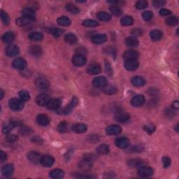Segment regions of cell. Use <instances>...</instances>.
<instances>
[{
    "mask_svg": "<svg viewBox=\"0 0 179 179\" xmlns=\"http://www.w3.org/2000/svg\"><path fill=\"white\" fill-rule=\"evenodd\" d=\"M178 106H179V104H178V101H175L173 103V107L176 109H178Z\"/></svg>",
    "mask_w": 179,
    "mask_h": 179,
    "instance_id": "cell-61",
    "label": "cell"
},
{
    "mask_svg": "<svg viewBox=\"0 0 179 179\" xmlns=\"http://www.w3.org/2000/svg\"><path fill=\"white\" fill-rule=\"evenodd\" d=\"M162 163H163V166H164V168H168L171 164V159L169 158V157H167V156H164L162 157Z\"/></svg>",
    "mask_w": 179,
    "mask_h": 179,
    "instance_id": "cell-53",
    "label": "cell"
},
{
    "mask_svg": "<svg viewBox=\"0 0 179 179\" xmlns=\"http://www.w3.org/2000/svg\"><path fill=\"white\" fill-rule=\"evenodd\" d=\"M7 159V156L6 154L4 153L3 151H1V155H0V160H1V162L3 163L6 161Z\"/></svg>",
    "mask_w": 179,
    "mask_h": 179,
    "instance_id": "cell-58",
    "label": "cell"
},
{
    "mask_svg": "<svg viewBox=\"0 0 179 179\" xmlns=\"http://www.w3.org/2000/svg\"><path fill=\"white\" fill-rule=\"evenodd\" d=\"M132 33L134 34H136V35H140L142 33V32H141V29H136L132 31Z\"/></svg>",
    "mask_w": 179,
    "mask_h": 179,
    "instance_id": "cell-59",
    "label": "cell"
},
{
    "mask_svg": "<svg viewBox=\"0 0 179 179\" xmlns=\"http://www.w3.org/2000/svg\"><path fill=\"white\" fill-rule=\"evenodd\" d=\"M131 83H132V84L134 85V86L140 87H143V85H145L146 81V80L143 78V77L139 76H136L134 77H133L132 80H131Z\"/></svg>",
    "mask_w": 179,
    "mask_h": 179,
    "instance_id": "cell-19",
    "label": "cell"
},
{
    "mask_svg": "<svg viewBox=\"0 0 179 179\" xmlns=\"http://www.w3.org/2000/svg\"><path fill=\"white\" fill-rule=\"evenodd\" d=\"M20 53V49L16 45H9L6 49V54L9 58H13L15 56H17Z\"/></svg>",
    "mask_w": 179,
    "mask_h": 179,
    "instance_id": "cell-8",
    "label": "cell"
},
{
    "mask_svg": "<svg viewBox=\"0 0 179 179\" xmlns=\"http://www.w3.org/2000/svg\"><path fill=\"white\" fill-rule=\"evenodd\" d=\"M32 141H34V143H41L42 142V139L39 138V137H34L32 139Z\"/></svg>",
    "mask_w": 179,
    "mask_h": 179,
    "instance_id": "cell-60",
    "label": "cell"
},
{
    "mask_svg": "<svg viewBox=\"0 0 179 179\" xmlns=\"http://www.w3.org/2000/svg\"><path fill=\"white\" fill-rule=\"evenodd\" d=\"M61 104H62V101L60 99H50L46 106L48 109H50V110H56V109L60 108Z\"/></svg>",
    "mask_w": 179,
    "mask_h": 179,
    "instance_id": "cell-13",
    "label": "cell"
},
{
    "mask_svg": "<svg viewBox=\"0 0 179 179\" xmlns=\"http://www.w3.org/2000/svg\"><path fill=\"white\" fill-rule=\"evenodd\" d=\"M165 3L166 2L164 0H156V1L153 2V5L156 7H161L164 6Z\"/></svg>",
    "mask_w": 179,
    "mask_h": 179,
    "instance_id": "cell-55",
    "label": "cell"
},
{
    "mask_svg": "<svg viewBox=\"0 0 179 179\" xmlns=\"http://www.w3.org/2000/svg\"><path fill=\"white\" fill-rule=\"evenodd\" d=\"M109 151H110L109 147L106 144H101L96 149L97 153L100 155H107L109 153Z\"/></svg>",
    "mask_w": 179,
    "mask_h": 179,
    "instance_id": "cell-37",
    "label": "cell"
},
{
    "mask_svg": "<svg viewBox=\"0 0 179 179\" xmlns=\"http://www.w3.org/2000/svg\"><path fill=\"white\" fill-rule=\"evenodd\" d=\"M103 90L104 93H106V95H109L116 94L117 91V88L115 86H113V85H106V86L104 87Z\"/></svg>",
    "mask_w": 179,
    "mask_h": 179,
    "instance_id": "cell-41",
    "label": "cell"
},
{
    "mask_svg": "<svg viewBox=\"0 0 179 179\" xmlns=\"http://www.w3.org/2000/svg\"><path fill=\"white\" fill-rule=\"evenodd\" d=\"M92 83L96 87H104L107 85V80L104 76H99L93 80Z\"/></svg>",
    "mask_w": 179,
    "mask_h": 179,
    "instance_id": "cell-14",
    "label": "cell"
},
{
    "mask_svg": "<svg viewBox=\"0 0 179 179\" xmlns=\"http://www.w3.org/2000/svg\"><path fill=\"white\" fill-rule=\"evenodd\" d=\"M172 13V11L170 10L167 9H162L160 11V14L163 16H167V15H170Z\"/></svg>",
    "mask_w": 179,
    "mask_h": 179,
    "instance_id": "cell-56",
    "label": "cell"
},
{
    "mask_svg": "<svg viewBox=\"0 0 179 179\" xmlns=\"http://www.w3.org/2000/svg\"><path fill=\"white\" fill-rule=\"evenodd\" d=\"M28 38L29 40L32 41H41L44 39V35L41 32H33L29 34Z\"/></svg>",
    "mask_w": 179,
    "mask_h": 179,
    "instance_id": "cell-28",
    "label": "cell"
},
{
    "mask_svg": "<svg viewBox=\"0 0 179 179\" xmlns=\"http://www.w3.org/2000/svg\"><path fill=\"white\" fill-rule=\"evenodd\" d=\"M14 39L15 36L11 32H6L2 36V41H3L5 44H11V43L14 41Z\"/></svg>",
    "mask_w": 179,
    "mask_h": 179,
    "instance_id": "cell-32",
    "label": "cell"
},
{
    "mask_svg": "<svg viewBox=\"0 0 179 179\" xmlns=\"http://www.w3.org/2000/svg\"><path fill=\"white\" fill-rule=\"evenodd\" d=\"M79 167L80 169L84 171V172H87V171H90L91 169V168L92 167V161H90V160L87 159L83 160L82 161L79 162Z\"/></svg>",
    "mask_w": 179,
    "mask_h": 179,
    "instance_id": "cell-18",
    "label": "cell"
},
{
    "mask_svg": "<svg viewBox=\"0 0 179 179\" xmlns=\"http://www.w3.org/2000/svg\"><path fill=\"white\" fill-rule=\"evenodd\" d=\"M88 74L91 75H96L101 72V67L100 64L98 63H92L87 68Z\"/></svg>",
    "mask_w": 179,
    "mask_h": 179,
    "instance_id": "cell-16",
    "label": "cell"
},
{
    "mask_svg": "<svg viewBox=\"0 0 179 179\" xmlns=\"http://www.w3.org/2000/svg\"><path fill=\"white\" fill-rule=\"evenodd\" d=\"M6 139L9 142H13L18 139V137L15 134H9L6 137Z\"/></svg>",
    "mask_w": 179,
    "mask_h": 179,
    "instance_id": "cell-57",
    "label": "cell"
},
{
    "mask_svg": "<svg viewBox=\"0 0 179 179\" xmlns=\"http://www.w3.org/2000/svg\"><path fill=\"white\" fill-rule=\"evenodd\" d=\"M97 18L99 20L101 21H104V22H107L111 19V16L109 13L104 12V11H100L97 13Z\"/></svg>",
    "mask_w": 179,
    "mask_h": 179,
    "instance_id": "cell-34",
    "label": "cell"
},
{
    "mask_svg": "<svg viewBox=\"0 0 179 179\" xmlns=\"http://www.w3.org/2000/svg\"><path fill=\"white\" fill-rule=\"evenodd\" d=\"M83 25L87 28H95L99 25V23L94 20H85L83 22Z\"/></svg>",
    "mask_w": 179,
    "mask_h": 179,
    "instance_id": "cell-42",
    "label": "cell"
},
{
    "mask_svg": "<svg viewBox=\"0 0 179 179\" xmlns=\"http://www.w3.org/2000/svg\"><path fill=\"white\" fill-rule=\"evenodd\" d=\"M72 64L78 67L84 66L87 62V58L83 54H77L74 56L71 59Z\"/></svg>",
    "mask_w": 179,
    "mask_h": 179,
    "instance_id": "cell-1",
    "label": "cell"
},
{
    "mask_svg": "<svg viewBox=\"0 0 179 179\" xmlns=\"http://www.w3.org/2000/svg\"><path fill=\"white\" fill-rule=\"evenodd\" d=\"M148 5V2L146 1V0H139V1H138L137 3H136L135 6L139 10H142L145 9L146 8H147Z\"/></svg>",
    "mask_w": 179,
    "mask_h": 179,
    "instance_id": "cell-45",
    "label": "cell"
},
{
    "mask_svg": "<svg viewBox=\"0 0 179 179\" xmlns=\"http://www.w3.org/2000/svg\"><path fill=\"white\" fill-rule=\"evenodd\" d=\"M14 127L15 126L13 125L11 122H10L9 123H5L4 124L3 127H2V132L6 134H9Z\"/></svg>",
    "mask_w": 179,
    "mask_h": 179,
    "instance_id": "cell-46",
    "label": "cell"
},
{
    "mask_svg": "<svg viewBox=\"0 0 179 179\" xmlns=\"http://www.w3.org/2000/svg\"><path fill=\"white\" fill-rule=\"evenodd\" d=\"M12 66L18 70H23L27 66V62L25 59L18 58L15 59L12 63Z\"/></svg>",
    "mask_w": 179,
    "mask_h": 179,
    "instance_id": "cell-6",
    "label": "cell"
},
{
    "mask_svg": "<svg viewBox=\"0 0 179 179\" xmlns=\"http://www.w3.org/2000/svg\"><path fill=\"white\" fill-rule=\"evenodd\" d=\"M134 22V20L133 18L131 16H128V15L122 17L121 20V25L123 26H130L133 25Z\"/></svg>",
    "mask_w": 179,
    "mask_h": 179,
    "instance_id": "cell-39",
    "label": "cell"
},
{
    "mask_svg": "<svg viewBox=\"0 0 179 179\" xmlns=\"http://www.w3.org/2000/svg\"><path fill=\"white\" fill-rule=\"evenodd\" d=\"M41 157L42 156H41V155L36 151H32L30 153H29L28 155V160L32 163H34V164H38V163H40Z\"/></svg>",
    "mask_w": 179,
    "mask_h": 179,
    "instance_id": "cell-15",
    "label": "cell"
},
{
    "mask_svg": "<svg viewBox=\"0 0 179 179\" xmlns=\"http://www.w3.org/2000/svg\"><path fill=\"white\" fill-rule=\"evenodd\" d=\"M9 107L13 111H20L24 108V103L23 100H18L16 98L11 99L9 103Z\"/></svg>",
    "mask_w": 179,
    "mask_h": 179,
    "instance_id": "cell-3",
    "label": "cell"
},
{
    "mask_svg": "<svg viewBox=\"0 0 179 179\" xmlns=\"http://www.w3.org/2000/svg\"><path fill=\"white\" fill-rule=\"evenodd\" d=\"M71 130L73 132L77 134H83L86 132L87 127L86 125L83 123H76L72 125Z\"/></svg>",
    "mask_w": 179,
    "mask_h": 179,
    "instance_id": "cell-17",
    "label": "cell"
},
{
    "mask_svg": "<svg viewBox=\"0 0 179 179\" xmlns=\"http://www.w3.org/2000/svg\"><path fill=\"white\" fill-rule=\"evenodd\" d=\"M64 176H65V172H64V171L59 169H53L49 173L50 177L54 179L62 178L64 177Z\"/></svg>",
    "mask_w": 179,
    "mask_h": 179,
    "instance_id": "cell-29",
    "label": "cell"
},
{
    "mask_svg": "<svg viewBox=\"0 0 179 179\" xmlns=\"http://www.w3.org/2000/svg\"><path fill=\"white\" fill-rule=\"evenodd\" d=\"M91 40L92 42L94 43L95 44H104V42L106 41V40H107V36L104 34H96V35L92 37Z\"/></svg>",
    "mask_w": 179,
    "mask_h": 179,
    "instance_id": "cell-24",
    "label": "cell"
},
{
    "mask_svg": "<svg viewBox=\"0 0 179 179\" xmlns=\"http://www.w3.org/2000/svg\"><path fill=\"white\" fill-rule=\"evenodd\" d=\"M146 102V100L144 96L142 95H137L132 97L131 100V104L134 107H140L142 106Z\"/></svg>",
    "mask_w": 179,
    "mask_h": 179,
    "instance_id": "cell-5",
    "label": "cell"
},
{
    "mask_svg": "<svg viewBox=\"0 0 179 179\" xmlns=\"http://www.w3.org/2000/svg\"><path fill=\"white\" fill-rule=\"evenodd\" d=\"M55 159L54 157L49 155H45V156L41 157V162L40 163L45 167H50L54 164Z\"/></svg>",
    "mask_w": 179,
    "mask_h": 179,
    "instance_id": "cell-10",
    "label": "cell"
},
{
    "mask_svg": "<svg viewBox=\"0 0 179 179\" xmlns=\"http://www.w3.org/2000/svg\"><path fill=\"white\" fill-rule=\"evenodd\" d=\"M154 173L153 169L151 167L143 166L140 168H139L138 170V175L141 178H148L153 176Z\"/></svg>",
    "mask_w": 179,
    "mask_h": 179,
    "instance_id": "cell-4",
    "label": "cell"
},
{
    "mask_svg": "<svg viewBox=\"0 0 179 179\" xmlns=\"http://www.w3.org/2000/svg\"><path fill=\"white\" fill-rule=\"evenodd\" d=\"M29 53L35 58L41 57L43 54V50L39 46H32L29 48Z\"/></svg>",
    "mask_w": 179,
    "mask_h": 179,
    "instance_id": "cell-25",
    "label": "cell"
},
{
    "mask_svg": "<svg viewBox=\"0 0 179 179\" xmlns=\"http://www.w3.org/2000/svg\"><path fill=\"white\" fill-rule=\"evenodd\" d=\"M62 31L61 30V29H59L57 28H53V29H50V33L53 34V36H55V37H59L61 34H62Z\"/></svg>",
    "mask_w": 179,
    "mask_h": 179,
    "instance_id": "cell-52",
    "label": "cell"
},
{
    "mask_svg": "<svg viewBox=\"0 0 179 179\" xmlns=\"http://www.w3.org/2000/svg\"><path fill=\"white\" fill-rule=\"evenodd\" d=\"M166 23L167 25L169 26H176V25H178V19L176 16H171L167 18Z\"/></svg>",
    "mask_w": 179,
    "mask_h": 179,
    "instance_id": "cell-44",
    "label": "cell"
},
{
    "mask_svg": "<svg viewBox=\"0 0 179 179\" xmlns=\"http://www.w3.org/2000/svg\"><path fill=\"white\" fill-rule=\"evenodd\" d=\"M78 103H79L78 99L76 97H74L71 100V102L69 103L67 106H66V107L61 109L60 111V113L63 115H67L71 113V111L76 108V106L77 105H78Z\"/></svg>",
    "mask_w": 179,
    "mask_h": 179,
    "instance_id": "cell-2",
    "label": "cell"
},
{
    "mask_svg": "<svg viewBox=\"0 0 179 179\" xmlns=\"http://www.w3.org/2000/svg\"><path fill=\"white\" fill-rule=\"evenodd\" d=\"M162 32L161 31L155 29V30L151 31L150 32V37L152 41H158L162 37Z\"/></svg>",
    "mask_w": 179,
    "mask_h": 179,
    "instance_id": "cell-31",
    "label": "cell"
},
{
    "mask_svg": "<svg viewBox=\"0 0 179 179\" xmlns=\"http://www.w3.org/2000/svg\"><path fill=\"white\" fill-rule=\"evenodd\" d=\"M57 22L58 23V25H60L61 26L64 27H67L69 26L71 24V20L69 19L68 17L66 16H61L58 19Z\"/></svg>",
    "mask_w": 179,
    "mask_h": 179,
    "instance_id": "cell-35",
    "label": "cell"
},
{
    "mask_svg": "<svg viewBox=\"0 0 179 179\" xmlns=\"http://www.w3.org/2000/svg\"><path fill=\"white\" fill-rule=\"evenodd\" d=\"M153 13L150 11H146L143 12L142 13V18L145 21H149L152 19L153 18Z\"/></svg>",
    "mask_w": 179,
    "mask_h": 179,
    "instance_id": "cell-51",
    "label": "cell"
},
{
    "mask_svg": "<svg viewBox=\"0 0 179 179\" xmlns=\"http://www.w3.org/2000/svg\"><path fill=\"white\" fill-rule=\"evenodd\" d=\"M115 144H116V146L117 148L121 149H125L129 146L130 141L128 139L125 137H120L117 138V139L115 141Z\"/></svg>",
    "mask_w": 179,
    "mask_h": 179,
    "instance_id": "cell-12",
    "label": "cell"
},
{
    "mask_svg": "<svg viewBox=\"0 0 179 179\" xmlns=\"http://www.w3.org/2000/svg\"><path fill=\"white\" fill-rule=\"evenodd\" d=\"M139 54L137 51L134 50H129L123 53L122 58H123L125 61H126L130 60H137L139 58Z\"/></svg>",
    "mask_w": 179,
    "mask_h": 179,
    "instance_id": "cell-11",
    "label": "cell"
},
{
    "mask_svg": "<svg viewBox=\"0 0 179 179\" xmlns=\"http://www.w3.org/2000/svg\"><path fill=\"white\" fill-rule=\"evenodd\" d=\"M66 9L68 11L69 13H73V14H77L80 12V9L77 7L76 5H74L71 3H67L65 6Z\"/></svg>",
    "mask_w": 179,
    "mask_h": 179,
    "instance_id": "cell-40",
    "label": "cell"
},
{
    "mask_svg": "<svg viewBox=\"0 0 179 179\" xmlns=\"http://www.w3.org/2000/svg\"><path fill=\"white\" fill-rule=\"evenodd\" d=\"M116 120L120 122H125L130 120V115L125 112H118L116 115Z\"/></svg>",
    "mask_w": 179,
    "mask_h": 179,
    "instance_id": "cell-30",
    "label": "cell"
},
{
    "mask_svg": "<svg viewBox=\"0 0 179 179\" xmlns=\"http://www.w3.org/2000/svg\"><path fill=\"white\" fill-rule=\"evenodd\" d=\"M22 15L23 17H25L31 20H34L36 16V13L34 10L31 9V8H25L22 11Z\"/></svg>",
    "mask_w": 179,
    "mask_h": 179,
    "instance_id": "cell-22",
    "label": "cell"
},
{
    "mask_svg": "<svg viewBox=\"0 0 179 179\" xmlns=\"http://www.w3.org/2000/svg\"><path fill=\"white\" fill-rule=\"evenodd\" d=\"M50 98L47 95H40L36 99V102L40 106H45L47 105Z\"/></svg>",
    "mask_w": 179,
    "mask_h": 179,
    "instance_id": "cell-23",
    "label": "cell"
},
{
    "mask_svg": "<svg viewBox=\"0 0 179 179\" xmlns=\"http://www.w3.org/2000/svg\"><path fill=\"white\" fill-rule=\"evenodd\" d=\"M122 132V128L121 126L117 125H111L106 129V134L109 136L117 135Z\"/></svg>",
    "mask_w": 179,
    "mask_h": 179,
    "instance_id": "cell-9",
    "label": "cell"
},
{
    "mask_svg": "<svg viewBox=\"0 0 179 179\" xmlns=\"http://www.w3.org/2000/svg\"><path fill=\"white\" fill-rule=\"evenodd\" d=\"M35 84L37 87L41 88V89H47L50 86L49 81L46 79L41 78V77L36 79L35 81Z\"/></svg>",
    "mask_w": 179,
    "mask_h": 179,
    "instance_id": "cell-20",
    "label": "cell"
},
{
    "mask_svg": "<svg viewBox=\"0 0 179 179\" xmlns=\"http://www.w3.org/2000/svg\"><path fill=\"white\" fill-rule=\"evenodd\" d=\"M144 130L146 131L149 134H152L155 132V130H156V127L152 125H146V126L144 127Z\"/></svg>",
    "mask_w": 179,
    "mask_h": 179,
    "instance_id": "cell-54",
    "label": "cell"
},
{
    "mask_svg": "<svg viewBox=\"0 0 179 179\" xmlns=\"http://www.w3.org/2000/svg\"><path fill=\"white\" fill-rule=\"evenodd\" d=\"M3 97H4V92H3V90H1V97H0V99L2 100Z\"/></svg>",
    "mask_w": 179,
    "mask_h": 179,
    "instance_id": "cell-62",
    "label": "cell"
},
{
    "mask_svg": "<svg viewBox=\"0 0 179 179\" xmlns=\"http://www.w3.org/2000/svg\"><path fill=\"white\" fill-rule=\"evenodd\" d=\"M13 173V167L12 164H5L2 169V173L4 177H9Z\"/></svg>",
    "mask_w": 179,
    "mask_h": 179,
    "instance_id": "cell-27",
    "label": "cell"
},
{
    "mask_svg": "<svg viewBox=\"0 0 179 179\" xmlns=\"http://www.w3.org/2000/svg\"><path fill=\"white\" fill-rule=\"evenodd\" d=\"M69 128V126L68 122H62L58 125V130L59 132H61V133H65V132H68Z\"/></svg>",
    "mask_w": 179,
    "mask_h": 179,
    "instance_id": "cell-43",
    "label": "cell"
},
{
    "mask_svg": "<svg viewBox=\"0 0 179 179\" xmlns=\"http://www.w3.org/2000/svg\"><path fill=\"white\" fill-rule=\"evenodd\" d=\"M33 20L29 19V18H27L25 17H21L18 18L16 20V24L18 25H19L20 27H25L28 25L29 24H30L32 22Z\"/></svg>",
    "mask_w": 179,
    "mask_h": 179,
    "instance_id": "cell-38",
    "label": "cell"
},
{
    "mask_svg": "<svg viewBox=\"0 0 179 179\" xmlns=\"http://www.w3.org/2000/svg\"><path fill=\"white\" fill-rule=\"evenodd\" d=\"M65 40L67 44L71 45L75 44L78 41V39H77L76 36L72 33L66 34L65 36Z\"/></svg>",
    "mask_w": 179,
    "mask_h": 179,
    "instance_id": "cell-33",
    "label": "cell"
},
{
    "mask_svg": "<svg viewBox=\"0 0 179 179\" xmlns=\"http://www.w3.org/2000/svg\"><path fill=\"white\" fill-rule=\"evenodd\" d=\"M128 165L131 168H140L145 165V162L142 160L132 159L128 161Z\"/></svg>",
    "mask_w": 179,
    "mask_h": 179,
    "instance_id": "cell-26",
    "label": "cell"
},
{
    "mask_svg": "<svg viewBox=\"0 0 179 179\" xmlns=\"http://www.w3.org/2000/svg\"><path fill=\"white\" fill-rule=\"evenodd\" d=\"M1 18H2V20L4 25H8L9 24L10 22V19H9V15L7 14V13L4 11L3 10L1 11Z\"/></svg>",
    "mask_w": 179,
    "mask_h": 179,
    "instance_id": "cell-49",
    "label": "cell"
},
{
    "mask_svg": "<svg viewBox=\"0 0 179 179\" xmlns=\"http://www.w3.org/2000/svg\"><path fill=\"white\" fill-rule=\"evenodd\" d=\"M139 62L137 60H126L125 62V68L126 70L129 71H133L137 70L139 67Z\"/></svg>",
    "mask_w": 179,
    "mask_h": 179,
    "instance_id": "cell-7",
    "label": "cell"
},
{
    "mask_svg": "<svg viewBox=\"0 0 179 179\" xmlns=\"http://www.w3.org/2000/svg\"><path fill=\"white\" fill-rule=\"evenodd\" d=\"M125 44L127 46L137 47L139 45V41L137 38L134 36H130L125 39Z\"/></svg>",
    "mask_w": 179,
    "mask_h": 179,
    "instance_id": "cell-36",
    "label": "cell"
},
{
    "mask_svg": "<svg viewBox=\"0 0 179 179\" xmlns=\"http://www.w3.org/2000/svg\"><path fill=\"white\" fill-rule=\"evenodd\" d=\"M19 95L20 100L24 101H27L30 100V95H29V93L27 90H21L19 92Z\"/></svg>",
    "mask_w": 179,
    "mask_h": 179,
    "instance_id": "cell-48",
    "label": "cell"
},
{
    "mask_svg": "<svg viewBox=\"0 0 179 179\" xmlns=\"http://www.w3.org/2000/svg\"><path fill=\"white\" fill-rule=\"evenodd\" d=\"M32 132H33V131L31 129V128H29L28 127H25V126L22 127L19 130V133L21 135H23V136L29 135V134H31Z\"/></svg>",
    "mask_w": 179,
    "mask_h": 179,
    "instance_id": "cell-47",
    "label": "cell"
},
{
    "mask_svg": "<svg viewBox=\"0 0 179 179\" xmlns=\"http://www.w3.org/2000/svg\"><path fill=\"white\" fill-rule=\"evenodd\" d=\"M109 9H110V11L112 13V14L116 15V16H120L122 14V10L118 6H113L110 7Z\"/></svg>",
    "mask_w": 179,
    "mask_h": 179,
    "instance_id": "cell-50",
    "label": "cell"
},
{
    "mask_svg": "<svg viewBox=\"0 0 179 179\" xmlns=\"http://www.w3.org/2000/svg\"><path fill=\"white\" fill-rule=\"evenodd\" d=\"M36 122L41 126H47L50 123V118L46 115L39 114L36 117Z\"/></svg>",
    "mask_w": 179,
    "mask_h": 179,
    "instance_id": "cell-21",
    "label": "cell"
}]
</instances>
